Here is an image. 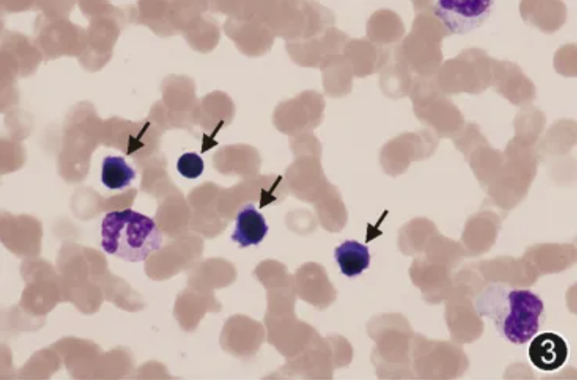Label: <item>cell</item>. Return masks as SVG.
Instances as JSON below:
<instances>
[{"instance_id": "cell-13", "label": "cell", "mask_w": 577, "mask_h": 380, "mask_svg": "<svg viewBox=\"0 0 577 380\" xmlns=\"http://www.w3.org/2000/svg\"><path fill=\"white\" fill-rule=\"evenodd\" d=\"M176 167L182 176L187 179H195L202 174L204 163L197 153L189 152L180 156Z\"/></svg>"}, {"instance_id": "cell-11", "label": "cell", "mask_w": 577, "mask_h": 380, "mask_svg": "<svg viewBox=\"0 0 577 380\" xmlns=\"http://www.w3.org/2000/svg\"><path fill=\"white\" fill-rule=\"evenodd\" d=\"M136 172L121 156L108 155L101 165V180L110 190H122L131 184Z\"/></svg>"}, {"instance_id": "cell-5", "label": "cell", "mask_w": 577, "mask_h": 380, "mask_svg": "<svg viewBox=\"0 0 577 380\" xmlns=\"http://www.w3.org/2000/svg\"><path fill=\"white\" fill-rule=\"evenodd\" d=\"M353 74L363 77L381 68L389 59V53L382 46L367 40H352L343 49Z\"/></svg>"}, {"instance_id": "cell-3", "label": "cell", "mask_w": 577, "mask_h": 380, "mask_svg": "<svg viewBox=\"0 0 577 380\" xmlns=\"http://www.w3.org/2000/svg\"><path fill=\"white\" fill-rule=\"evenodd\" d=\"M493 3L492 0H440L433 12L451 33L464 35L485 21Z\"/></svg>"}, {"instance_id": "cell-1", "label": "cell", "mask_w": 577, "mask_h": 380, "mask_svg": "<svg viewBox=\"0 0 577 380\" xmlns=\"http://www.w3.org/2000/svg\"><path fill=\"white\" fill-rule=\"evenodd\" d=\"M474 306L480 316L493 322L501 338L515 345L529 341L538 332L544 318V305L537 295L499 284L486 287Z\"/></svg>"}, {"instance_id": "cell-2", "label": "cell", "mask_w": 577, "mask_h": 380, "mask_svg": "<svg viewBox=\"0 0 577 380\" xmlns=\"http://www.w3.org/2000/svg\"><path fill=\"white\" fill-rule=\"evenodd\" d=\"M103 250L128 262L146 260L162 247V235L149 216L131 208L106 213L101 225Z\"/></svg>"}, {"instance_id": "cell-7", "label": "cell", "mask_w": 577, "mask_h": 380, "mask_svg": "<svg viewBox=\"0 0 577 380\" xmlns=\"http://www.w3.org/2000/svg\"><path fill=\"white\" fill-rule=\"evenodd\" d=\"M269 227L263 215L252 203L244 205L238 211L231 239L242 248L260 243Z\"/></svg>"}, {"instance_id": "cell-9", "label": "cell", "mask_w": 577, "mask_h": 380, "mask_svg": "<svg viewBox=\"0 0 577 380\" xmlns=\"http://www.w3.org/2000/svg\"><path fill=\"white\" fill-rule=\"evenodd\" d=\"M403 33L404 26L401 19L387 10L376 12L367 24L369 40L381 46L399 41Z\"/></svg>"}, {"instance_id": "cell-12", "label": "cell", "mask_w": 577, "mask_h": 380, "mask_svg": "<svg viewBox=\"0 0 577 380\" xmlns=\"http://www.w3.org/2000/svg\"><path fill=\"white\" fill-rule=\"evenodd\" d=\"M316 212L324 225L330 223L342 225L346 220V210L339 191L332 184L326 193L314 202Z\"/></svg>"}, {"instance_id": "cell-8", "label": "cell", "mask_w": 577, "mask_h": 380, "mask_svg": "<svg viewBox=\"0 0 577 380\" xmlns=\"http://www.w3.org/2000/svg\"><path fill=\"white\" fill-rule=\"evenodd\" d=\"M326 93L341 96L351 90L353 71L343 54L328 57L320 66Z\"/></svg>"}, {"instance_id": "cell-4", "label": "cell", "mask_w": 577, "mask_h": 380, "mask_svg": "<svg viewBox=\"0 0 577 380\" xmlns=\"http://www.w3.org/2000/svg\"><path fill=\"white\" fill-rule=\"evenodd\" d=\"M569 349L563 338L553 332L537 335L528 347V356L532 364L543 371L558 370L565 363Z\"/></svg>"}, {"instance_id": "cell-6", "label": "cell", "mask_w": 577, "mask_h": 380, "mask_svg": "<svg viewBox=\"0 0 577 380\" xmlns=\"http://www.w3.org/2000/svg\"><path fill=\"white\" fill-rule=\"evenodd\" d=\"M417 135L405 133L390 141L381 150V164L384 170L393 176L402 173L412 160L421 156L416 153Z\"/></svg>"}, {"instance_id": "cell-10", "label": "cell", "mask_w": 577, "mask_h": 380, "mask_svg": "<svg viewBox=\"0 0 577 380\" xmlns=\"http://www.w3.org/2000/svg\"><path fill=\"white\" fill-rule=\"evenodd\" d=\"M335 258L341 272L348 277L360 275L370 264L368 248L353 240L345 241L337 247Z\"/></svg>"}]
</instances>
